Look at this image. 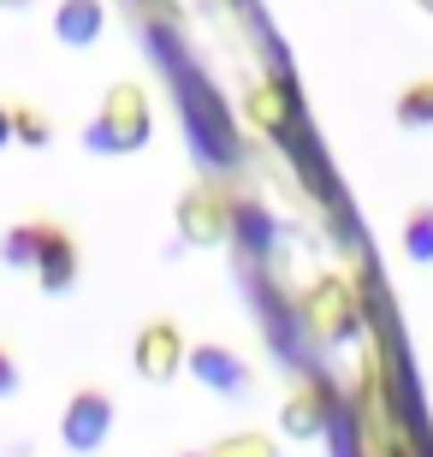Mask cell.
Here are the masks:
<instances>
[{"mask_svg":"<svg viewBox=\"0 0 433 457\" xmlns=\"http://www.w3.org/2000/svg\"><path fill=\"white\" fill-rule=\"evenodd\" d=\"M149 137H154L149 89L137 84V78H119V84L101 89L96 119L84 125V149H89V154H101V161H119V154L149 149Z\"/></svg>","mask_w":433,"mask_h":457,"instance_id":"cell-1","label":"cell"},{"mask_svg":"<svg viewBox=\"0 0 433 457\" xmlns=\"http://www.w3.org/2000/svg\"><path fill=\"white\" fill-rule=\"evenodd\" d=\"M303 321L321 345H350L362 333V297L345 273H321L315 286L303 291Z\"/></svg>","mask_w":433,"mask_h":457,"instance_id":"cell-2","label":"cell"},{"mask_svg":"<svg viewBox=\"0 0 433 457\" xmlns=\"http://www.w3.org/2000/svg\"><path fill=\"white\" fill-rule=\"evenodd\" d=\"M113 422H119V404L107 386H78L66 398V410H60V445H66L71 457H96L101 445L113 440Z\"/></svg>","mask_w":433,"mask_h":457,"instance_id":"cell-3","label":"cell"},{"mask_svg":"<svg viewBox=\"0 0 433 457\" xmlns=\"http://www.w3.org/2000/svg\"><path fill=\"white\" fill-rule=\"evenodd\" d=\"M179 237L196 244V250L226 244V237H232V196H226L220 185H208V179L184 185V196H179Z\"/></svg>","mask_w":433,"mask_h":457,"instance_id":"cell-4","label":"cell"},{"mask_svg":"<svg viewBox=\"0 0 433 457\" xmlns=\"http://www.w3.org/2000/svg\"><path fill=\"white\" fill-rule=\"evenodd\" d=\"M131 369L149 380V386H172L184 374V327L172 315H149L137 327V345H131Z\"/></svg>","mask_w":433,"mask_h":457,"instance_id":"cell-5","label":"cell"},{"mask_svg":"<svg viewBox=\"0 0 433 457\" xmlns=\"http://www.w3.org/2000/svg\"><path fill=\"white\" fill-rule=\"evenodd\" d=\"M36 286H42V297H66L71 286H78V273H84V250H78V237H71V226L60 220H42V237H36Z\"/></svg>","mask_w":433,"mask_h":457,"instance_id":"cell-6","label":"cell"},{"mask_svg":"<svg viewBox=\"0 0 433 457\" xmlns=\"http://www.w3.org/2000/svg\"><path fill=\"white\" fill-rule=\"evenodd\" d=\"M184 369L196 374L214 398H250V386H255V369H250V362H244L232 345H214V339L184 345Z\"/></svg>","mask_w":433,"mask_h":457,"instance_id":"cell-7","label":"cell"},{"mask_svg":"<svg viewBox=\"0 0 433 457\" xmlns=\"http://www.w3.org/2000/svg\"><path fill=\"white\" fill-rule=\"evenodd\" d=\"M244 119H250L262 137H291V119H297V96H291V84L285 78H262V84H250V96H244Z\"/></svg>","mask_w":433,"mask_h":457,"instance_id":"cell-8","label":"cell"},{"mask_svg":"<svg viewBox=\"0 0 433 457\" xmlns=\"http://www.w3.org/2000/svg\"><path fill=\"white\" fill-rule=\"evenodd\" d=\"M107 30V0H60L54 6V42L60 48H96Z\"/></svg>","mask_w":433,"mask_h":457,"instance_id":"cell-9","label":"cell"},{"mask_svg":"<svg viewBox=\"0 0 433 457\" xmlns=\"http://www.w3.org/2000/svg\"><path fill=\"white\" fill-rule=\"evenodd\" d=\"M279 428H285V440H321L327 434V392L315 380L291 386V398L279 404Z\"/></svg>","mask_w":433,"mask_h":457,"instance_id":"cell-10","label":"cell"},{"mask_svg":"<svg viewBox=\"0 0 433 457\" xmlns=\"http://www.w3.org/2000/svg\"><path fill=\"white\" fill-rule=\"evenodd\" d=\"M392 119H398V131H433V78H416L410 89H398Z\"/></svg>","mask_w":433,"mask_h":457,"instance_id":"cell-11","label":"cell"},{"mask_svg":"<svg viewBox=\"0 0 433 457\" xmlns=\"http://www.w3.org/2000/svg\"><path fill=\"white\" fill-rule=\"evenodd\" d=\"M398 244H404V255H410L416 268H433V203H416L410 214H404Z\"/></svg>","mask_w":433,"mask_h":457,"instance_id":"cell-12","label":"cell"},{"mask_svg":"<svg viewBox=\"0 0 433 457\" xmlns=\"http://www.w3.org/2000/svg\"><path fill=\"white\" fill-rule=\"evenodd\" d=\"M36 237H42V220H12L6 232H0V268L30 273V262H36Z\"/></svg>","mask_w":433,"mask_h":457,"instance_id":"cell-13","label":"cell"},{"mask_svg":"<svg viewBox=\"0 0 433 457\" xmlns=\"http://www.w3.org/2000/svg\"><path fill=\"white\" fill-rule=\"evenodd\" d=\"M208 457H285V452H279L273 434H262V428H237V434H226V440L208 445Z\"/></svg>","mask_w":433,"mask_h":457,"instance_id":"cell-14","label":"cell"},{"mask_svg":"<svg viewBox=\"0 0 433 457\" xmlns=\"http://www.w3.org/2000/svg\"><path fill=\"white\" fill-rule=\"evenodd\" d=\"M12 143H24V149H48L54 143V119L42 113V107H30V102H12Z\"/></svg>","mask_w":433,"mask_h":457,"instance_id":"cell-15","label":"cell"},{"mask_svg":"<svg viewBox=\"0 0 433 457\" xmlns=\"http://www.w3.org/2000/svg\"><path fill=\"white\" fill-rule=\"evenodd\" d=\"M18 386H24V369H18V356L0 345V404H6V398H18Z\"/></svg>","mask_w":433,"mask_h":457,"instance_id":"cell-16","label":"cell"},{"mask_svg":"<svg viewBox=\"0 0 433 457\" xmlns=\"http://www.w3.org/2000/svg\"><path fill=\"white\" fill-rule=\"evenodd\" d=\"M0 149H12V102H0Z\"/></svg>","mask_w":433,"mask_h":457,"instance_id":"cell-17","label":"cell"},{"mask_svg":"<svg viewBox=\"0 0 433 457\" xmlns=\"http://www.w3.org/2000/svg\"><path fill=\"white\" fill-rule=\"evenodd\" d=\"M24 6H36V0H0V12H24Z\"/></svg>","mask_w":433,"mask_h":457,"instance_id":"cell-18","label":"cell"},{"mask_svg":"<svg viewBox=\"0 0 433 457\" xmlns=\"http://www.w3.org/2000/svg\"><path fill=\"white\" fill-rule=\"evenodd\" d=\"M416 12H428V18H433V0H416Z\"/></svg>","mask_w":433,"mask_h":457,"instance_id":"cell-19","label":"cell"},{"mask_svg":"<svg viewBox=\"0 0 433 457\" xmlns=\"http://www.w3.org/2000/svg\"><path fill=\"white\" fill-rule=\"evenodd\" d=\"M179 457H208V452H179Z\"/></svg>","mask_w":433,"mask_h":457,"instance_id":"cell-20","label":"cell"}]
</instances>
